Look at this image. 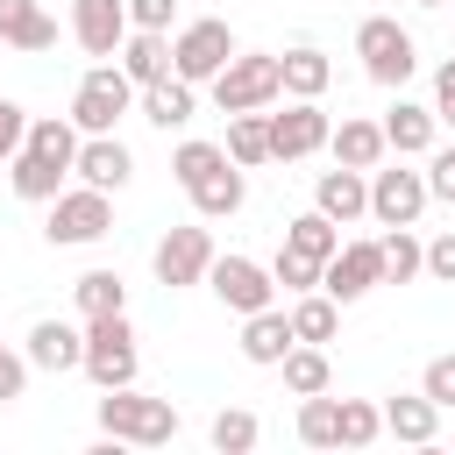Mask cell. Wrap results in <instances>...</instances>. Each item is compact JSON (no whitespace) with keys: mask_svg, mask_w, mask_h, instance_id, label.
<instances>
[{"mask_svg":"<svg viewBox=\"0 0 455 455\" xmlns=\"http://www.w3.org/2000/svg\"><path fill=\"white\" fill-rule=\"evenodd\" d=\"M100 434H114L128 448H164L178 434V405L171 398H142L135 384H121V391L100 398Z\"/></svg>","mask_w":455,"mask_h":455,"instance_id":"1","label":"cell"},{"mask_svg":"<svg viewBox=\"0 0 455 455\" xmlns=\"http://www.w3.org/2000/svg\"><path fill=\"white\" fill-rule=\"evenodd\" d=\"M135 107V78L107 57V64H92L85 78H78V92H71V121H78V135H114V121Z\"/></svg>","mask_w":455,"mask_h":455,"instance_id":"2","label":"cell"},{"mask_svg":"<svg viewBox=\"0 0 455 455\" xmlns=\"http://www.w3.org/2000/svg\"><path fill=\"white\" fill-rule=\"evenodd\" d=\"M284 85H277V57H263V50H235L220 71H213V107L220 114H256V107H270Z\"/></svg>","mask_w":455,"mask_h":455,"instance_id":"3","label":"cell"},{"mask_svg":"<svg viewBox=\"0 0 455 455\" xmlns=\"http://www.w3.org/2000/svg\"><path fill=\"white\" fill-rule=\"evenodd\" d=\"M100 391H121V384H135V327H128V313H100V320H85V363H78Z\"/></svg>","mask_w":455,"mask_h":455,"instance_id":"4","label":"cell"},{"mask_svg":"<svg viewBox=\"0 0 455 455\" xmlns=\"http://www.w3.org/2000/svg\"><path fill=\"white\" fill-rule=\"evenodd\" d=\"M114 228V192H92V185H64L57 199H50V242L57 249H85V242H100Z\"/></svg>","mask_w":455,"mask_h":455,"instance_id":"5","label":"cell"},{"mask_svg":"<svg viewBox=\"0 0 455 455\" xmlns=\"http://www.w3.org/2000/svg\"><path fill=\"white\" fill-rule=\"evenodd\" d=\"M235 57V28L228 21H185L178 36H171V71L185 78V85H213V71Z\"/></svg>","mask_w":455,"mask_h":455,"instance_id":"6","label":"cell"},{"mask_svg":"<svg viewBox=\"0 0 455 455\" xmlns=\"http://www.w3.org/2000/svg\"><path fill=\"white\" fill-rule=\"evenodd\" d=\"M355 57H363V71H370L377 85H405V78H412V64H419L412 36H405L391 14H370V21L355 28Z\"/></svg>","mask_w":455,"mask_h":455,"instance_id":"7","label":"cell"},{"mask_svg":"<svg viewBox=\"0 0 455 455\" xmlns=\"http://www.w3.org/2000/svg\"><path fill=\"white\" fill-rule=\"evenodd\" d=\"M206 284H213V299H220L228 313H263V306H277V277H270V263H256V256H213V263H206Z\"/></svg>","mask_w":455,"mask_h":455,"instance_id":"8","label":"cell"},{"mask_svg":"<svg viewBox=\"0 0 455 455\" xmlns=\"http://www.w3.org/2000/svg\"><path fill=\"white\" fill-rule=\"evenodd\" d=\"M370 213H377V228H412L427 213V171H405V156L377 164L370 171Z\"/></svg>","mask_w":455,"mask_h":455,"instance_id":"9","label":"cell"},{"mask_svg":"<svg viewBox=\"0 0 455 455\" xmlns=\"http://www.w3.org/2000/svg\"><path fill=\"white\" fill-rule=\"evenodd\" d=\"M206 263H213V235H206V228H171V235L149 249V270H156V284H171V291L206 284Z\"/></svg>","mask_w":455,"mask_h":455,"instance_id":"10","label":"cell"},{"mask_svg":"<svg viewBox=\"0 0 455 455\" xmlns=\"http://www.w3.org/2000/svg\"><path fill=\"white\" fill-rule=\"evenodd\" d=\"M384 284V270H377V242H341L327 263H320V291L334 299V306H355V299H370Z\"/></svg>","mask_w":455,"mask_h":455,"instance_id":"11","label":"cell"},{"mask_svg":"<svg viewBox=\"0 0 455 455\" xmlns=\"http://www.w3.org/2000/svg\"><path fill=\"white\" fill-rule=\"evenodd\" d=\"M327 114H320V100H291L284 114H270V156L277 164H299V156H313V149H327Z\"/></svg>","mask_w":455,"mask_h":455,"instance_id":"12","label":"cell"},{"mask_svg":"<svg viewBox=\"0 0 455 455\" xmlns=\"http://www.w3.org/2000/svg\"><path fill=\"white\" fill-rule=\"evenodd\" d=\"M71 171H78V185H92V192H121V185L135 178V156H128L121 135H78Z\"/></svg>","mask_w":455,"mask_h":455,"instance_id":"13","label":"cell"},{"mask_svg":"<svg viewBox=\"0 0 455 455\" xmlns=\"http://www.w3.org/2000/svg\"><path fill=\"white\" fill-rule=\"evenodd\" d=\"M71 36L85 57H114L128 36V0H71Z\"/></svg>","mask_w":455,"mask_h":455,"instance_id":"14","label":"cell"},{"mask_svg":"<svg viewBox=\"0 0 455 455\" xmlns=\"http://www.w3.org/2000/svg\"><path fill=\"white\" fill-rule=\"evenodd\" d=\"M313 206H320L334 228L363 220V213H370V171H348V164L320 171V178H313Z\"/></svg>","mask_w":455,"mask_h":455,"instance_id":"15","label":"cell"},{"mask_svg":"<svg viewBox=\"0 0 455 455\" xmlns=\"http://www.w3.org/2000/svg\"><path fill=\"white\" fill-rule=\"evenodd\" d=\"M21 355H28V370L64 377V370H78V363H85V327H71V320H36Z\"/></svg>","mask_w":455,"mask_h":455,"instance_id":"16","label":"cell"},{"mask_svg":"<svg viewBox=\"0 0 455 455\" xmlns=\"http://www.w3.org/2000/svg\"><path fill=\"white\" fill-rule=\"evenodd\" d=\"M377 412H384V434H391V441H412V448H427V441L441 434V405H434L427 391H398V398H384Z\"/></svg>","mask_w":455,"mask_h":455,"instance_id":"17","label":"cell"},{"mask_svg":"<svg viewBox=\"0 0 455 455\" xmlns=\"http://www.w3.org/2000/svg\"><path fill=\"white\" fill-rule=\"evenodd\" d=\"M114 64H121V71L135 78V92H142V85H156V78L171 71V36H164V28H128L121 50H114Z\"/></svg>","mask_w":455,"mask_h":455,"instance_id":"18","label":"cell"},{"mask_svg":"<svg viewBox=\"0 0 455 455\" xmlns=\"http://www.w3.org/2000/svg\"><path fill=\"white\" fill-rule=\"evenodd\" d=\"M377 128H384V149H391V156H427L441 121H434V107H412V100H398V107H391Z\"/></svg>","mask_w":455,"mask_h":455,"instance_id":"19","label":"cell"},{"mask_svg":"<svg viewBox=\"0 0 455 455\" xmlns=\"http://www.w3.org/2000/svg\"><path fill=\"white\" fill-rule=\"evenodd\" d=\"M291 341H299V334H291V313H277V306H263V313H242V355H249V363L277 370V355H284Z\"/></svg>","mask_w":455,"mask_h":455,"instance_id":"20","label":"cell"},{"mask_svg":"<svg viewBox=\"0 0 455 455\" xmlns=\"http://www.w3.org/2000/svg\"><path fill=\"white\" fill-rule=\"evenodd\" d=\"M327 78H334V64H327L313 43H299V50H284V57H277V85H284V100H320V92H327Z\"/></svg>","mask_w":455,"mask_h":455,"instance_id":"21","label":"cell"},{"mask_svg":"<svg viewBox=\"0 0 455 455\" xmlns=\"http://www.w3.org/2000/svg\"><path fill=\"white\" fill-rule=\"evenodd\" d=\"M192 92H199V85H185L178 71H164L156 85H142V121H149V128H164V135H171V128H185V121H192Z\"/></svg>","mask_w":455,"mask_h":455,"instance_id":"22","label":"cell"},{"mask_svg":"<svg viewBox=\"0 0 455 455\" xmlns=\"http://www.w3.org/2000/svg\"><path fill=\"white\" fill-rule=\"evenodd\" d=\"M327 149H334V164H348V171H377V164L391 156L377 121H341V128H327Z\"/></svg>","mask_w":455,"mask_h":455,"instance_id":"23","label":"cell"},{"mask_svg":"<svg viewBox=\"0 0 455 455\" xmlns=\"http://www.w3.org/2000/svg\"><path fill=\"white\" fill-rule=\"evenodd\" d=\"M7 178H14V192H21V199H36V206H50V199L64 192V178H71V171H64L57 156H36V149H14V156H7Z\"/></svg>","mask_w":455,"mask_h":455,"instance_id":"24","label":"cell"},{"mask_svg":"<svg viewBox=\"0 0 455 455\" xmlns=\"http://www.w3.org/2000/svg\"><path fill=\"white\" fill-rule=\"evenodd\" d=\"M242 199H249V178H242V164H220V171H206V178L192 185V206H199V220H228V213H242Z\"/></svg>","mask_w":455,"mask_h":455,"instance_id":"25","label":"cell"},{"mask_svg":"<svg viewBox=\"0 0 455 455\" xmlns=\"http://www.w3.org/2000/svg\"><path fill=\"white\" fill-rule=\"evenodd\" d=\"M0 43H14V50H50V43H57V21L43 14V0H0Z\"/></svg>","mask_w":455,"mask_h":455,"instance_id":"26","label":"cell"},{"mask_svg":"<svg viewBox=\"0 0 455 455\" xmlns=\"http://www.w3.org/2000/svg\"><path fill=\"white\" fill-rule=\"evenodd\" d=\"M377 270H384V284H412L427 270V242L412 228H384L377 235Z\"/></svg>","mask_w":455,"mask_h":455,"instance_id":"27","label":"cell"},{"mask_svg":"<svg viewBox=\"0 0 455 455\" xmlns=\"http://www.w3.org/2000/svg\"><path fill=\"white\" fill-rule=\"evenodd\" d=\"M277 370H284V391H291V398H313V391H327V384H334V370H327V348H320V341H291V348L277 355Z\"/></svg>","mask_w":455,"mask_h":455,"instance_id":"28","label":"cell"},{"mask_svg":"<svg viewBox=\"0 0 455 455\" xmlns=\"http://www.w3.org/2000/svg\"><path fill=\"white\" fill-rule=\"evenodd\" d=\"M228 164H242V171H256V164H270V114L256 107V114H228Z\"/></svg>","mask_w":455,"mask_h":455,"instance_id":"29","label":"cell"},{"mask_svg":"<svg viewBox=\"0 0 455 455\" xmlns=\"http://www.w3.org/2000/svg\"><path fill=\"white\" fill-rule=\"evenodd\" d=\"M21 149L57 156V164L71 171V156H78V121H71V114H36V121H28V135H21Z\"/></svg>","mask_w":455,"mask_h":455,"instance_id":"30","label":"cell"},{"mask_svg":"<svg viewBox=\"0 0 455 455\" xmlns=\"http://www.w3.org/2000/svg\"><path fill=\"white\" fill-rule=\"evenodd\" d=\"M284 249H299V256H313V263H327L334 249H341V228L313 206V213H299V220H284Z\"/></svg>","mask_w":455,"mask_h":455,"instance_id":"31","label":"cell"},{"mask_svg":"<svg viewBox=\"0 0 455 455\" xmlns=\"http://www.w3.org/2000/svg\"><path fill=\"white\" fill-rule=\"evenodd\" d=\"M71 299H78L85 320H100V313H128V284H121V270H85V277L71 284Z\"/></svg>","mask_w":455,"mask_h":455,"instance_id":"32","label":"cell"},{"mask_svg":"<svg viewBox=\"0 0 455 455\" xmlns=\"http://www.w3.org/2000/svg\"><path fill=\"white\" fill-rule=\"evenodd\" d=\"M334 327H341V306H334L320 284L291 299V334H299V341H334Z\"/></svg>","mask_w":455,"mask_h":455,"instance_id":"33","label":"cell"},{"mask_svg":"<svg viewBox=\"0 0 455 455\" xmlns=\"http://www.w3.org/2000/svg\"><path fill=\"white\" fill-rule=\"evenodd\" d=\"M384 434V412L370 398H334V448H370Z\"/></svg>","mask_w":455,"mask_h":455,"instance_id":"34","label":"cell"},{"mask_svg":"<svg viewBox=\"0 0 455 455\" xmlns=\"http://www.w3.org/2000/svg\"><path fill=\"white\" fill-rule=\"evenodd\" d=\"M206 434H213V448H220V455H249L263 427H256V412H242V405H228V412H213V427H206Z\"/></svg>","mask_w":455,"mask_h":455,"instance_id":"35","label":"cell"},{"mask_svg":"<svg viewBox=\"0 0 455 455\" xmlns=\"http://www.w3.org/2000/svg\"><path fill=\"white\" fill-rule=\"evenodd\" d=\"M220 164H228V149H220V142H178V156H171V178L192 192V185H199L206 171H220Z\"/></svg>","mask_w":455,"mask_h":455,"instance_id":"36","label":"cell"},{"mask_svg":"<svg viewBox=\"0 0 455 455\" xmlns=\"http://www.w3.org/2000/svg\"><path fill=\"white\" fill-rule=\"evenodd\" d=\"M299 441H306V448H334V398H327V391L299 398Z\"/></svg>","mask_w":455,"mask_h":455,"instance_id":"37","label":"cell"},{"mask_svg":"<svg viewBox=\"0 0 455 455\" xmlns=\"http://www.w3.org/2000/svg\"><path fill=\"white\" fill-rule=\"evenodd\" d=\"M270 277H277L284 291H313V284H320V263L299 256V249H277V256H270Z\"/></svg>","mask_w":455,"mask_h":455,"instance_id":"38","label":"cell"},{"mask_svg":"<svg viewBox=\"0 0 455 455\" xmlns=\"http://www.w3.org/2000/svg\"><path fill=\"white\" fill-rule=\"evenodd\" d=\"M427 199L455 206V149H427Z\"/></svg>","mask_w":455,"mask_h":455,"instance_id":"39","label":"cell"},{"mask_svg":"<svg viewBox=\"0 0 455 455\" xmlns=\"http://www.w3.org/2000/svg\"><path fill=\"white\" fill-rule=\"evenodd\" d=\"M419 391L448 412V405H455V355H434V363H427V377H419Z\"/></svg>","mask_w":455,"mask_h":455,"instance_id":"40","label":"cell"},{"mask_svg":"<svg viewBox=\"0 0 455 455\" xmlns=\"http://www.w3.org/2000/svg\"><path fill=\"white\" fill-rule=\"evenodd\" d=\"M419 277H434V284H455V228L427 242V270H419Z\"/></svg>","mask_w":455,"mask_h":455,"instance_id":"41","label":"cell"},{"mask_svg":"<svg viewBox=\"0 0 455 455\" xmlns=\"http://www.w3.org/2000/svg\"><path fill=\"white\" fill-rule=\"evenodd\" d=\"M28 391V355H14L7 341H0V405H14Z\"/></svg>","mask_w":455,"mask_h":455,"instance_id":"42","label":"cell"},{"mask_svg":"<svg viewBox=\"0 0 455 455\" xmlns=\"http://www.w3.org/2000/svg\"><path fill=\"white\" fill-rule=\"evenodd\" d=\"M171 14H178V0H128V28H164L171 36Z\"/></svg>","mask_w":455,"mask_h":455,"instance_id":"43","label":"cell"},{"mask_svg":"<svg viewBox=\"0 0 455 455\" xmlns=\"http://www.w3.org/2000/svg\"><path fill=\"white\" fill-rule=\"evenodd\" d=\"M21 135H28V107H14V100H0V164L21 149Z\"/></svg>","mask_w":455,"mask_h":455,"instance_id":"44","label":"cell"},{"mask_svg":"<svg viewBox=\"0 0 455 455\" xmlns=\"http://www.w3.org/2000/svg\"><path fill=\"white\" fill-rule=\"evenodd\" d=\"M434 121H448V128H455V57L434 71Z\"/></svg>","mask_w":455,"mask_h":455,"instance_id":"45","label":"cell"},{"mask_svg":"<svg viewBox=\"0 0 455 455\" xmlns=\"http://www.w3.org/2000/svg\"><path fill=\"white\" fill-rule=\"evenodd\" d=\"M412 7H448V0H412Z\"/></svg>","mask_w":455,"mask_h":455,"instance_id":"46","label":"cell"},{"mask_svg":"<svg viewBox=\"0 0 455 455\" xmlns=\"http://www.w3.org/2000/svg\"><path fill=\"white\" fill-rule=\"evenodd\" d=\"M448 7H455V0H448Z\"/></svg>","mask_w":455,"mask_h":455,"instance_id":"47","label":"cell"}]
</instances>
